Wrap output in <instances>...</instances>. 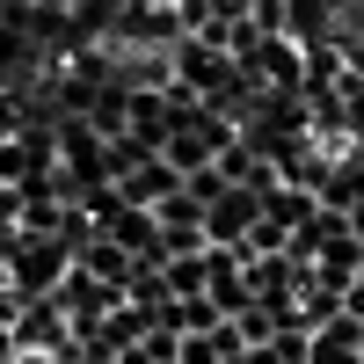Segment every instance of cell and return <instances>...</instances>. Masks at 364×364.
Listing matches in <instances>:
<instances>
[{
    "instance_id": "obj_1",
    "label": "cell",
    "mask_w": 364,
    "mask_h": 364,
    "mask_svg": "<svg viewBox=\"0 0 364 364\" xmlns=\"http://www.w3.org/2000/svg\"><path fill=\"white\" fill-rule=\"evenodd\" d=\"M73 262H80V255H73L66 233H22V226H15V240H8V284H15V299L58 291Z\"/></svg>"
},
{
    "instance_id": "obj_2",
    "label": "cell",
    "mask_w": 364,
    "mask_h": 364,
    "mask_svg": "<svg viewBox=\"0 0 364 364\" xmlns=\"http://www.w3.org/2000/svg\"><path fill=\"white\" fill-rule=\"evenodd\" d=\"M255 219H262V190H248V182H226V190L204 204V240H211V248H240Z\"/></svg>"
},
{
    "instance_id": "obj_3",
    "label": "cell",
    "mask_w": 364,
    "mask_h": 364,
    "mask_svg": "<svg viewBox=\"0 0 364 364\" xmlns=\"http://www.w3.org/2000/svg\"><path fill=\"white\" fill-rule=\"evenodd\" d=\"M175 190H182V168H175L168 154L139 161L132 175H117V197H124V204H139V211H161V204H168Z\"/></svg>"
},
{
    "instance_id": "obj_4",
    "label": "cell",
    "mask_w": 364,
    "mask_h": 364,
    "mask_svg": "<svg viewBox=\"0 0 364 364\" xmlns=\"http://www.w3.org/2000/svg\"><path fill=\"white\" fill-rule=\"evenodd\" d=\"M364 357V321L357 314H336L328 328H314V364H357Z\"/></svg>"
},
{
    "instance_id": "obj_5",
    "label": "cell",
    "mask_w": 364,
    "mask_h": 364,
    "mask_svg": "<svg viewBox=\"0 0 364 364\" xmlns=\"http://www.w3.org/2000/svg\"><path fill=\"white\" fill-rule=\"evenodd\" d=\"M161 277H168V291H175V299H197V291H204V248L168 255V262H161Z\"/></svg>"
},
{
    "instance_id": "obj_6",
    "label": "cell",
    "mask_w": 364,
    "mask_h": 364,
    "mask_svg": "<svg viewBox=\"0 0 364 364\" xmlns=\"http://www.w3.org/2000/svg\"><path fill=\"white\" fill-rule=\"evenodd\" d=\"M175 364H226V350H219L211 328H182L175 336Z\"/></svg>"
},
{
    "instance_id": "obj_7",
    "label": "cell",
    "mask_w": 364,
    "mask_h": 364,
    "mask_svg": "<svg viewBox=\"0 0 364 364\" xmlns=\"http://www.w3.org/2000/svg\"><path fill=\"white\" fill-rule=\"evenodd\" d=\"M0 364H22V343H15V328H0Z\"/></svg>"
},
{
    "instance_id": "obj_8",
    "label": "cell",
    "mask_w": 364,
    "mask_h": 364,
    "mask_svg": "<svg viewBox=\"0 0 364 364\" xmlns=\"http://www.w3.org/2000/svg\"><path fill=\"white\" fill-rule=\"evenodd\" d=\"M0 190H8V182H0Z\"/></svg>"
}]
</instances>
